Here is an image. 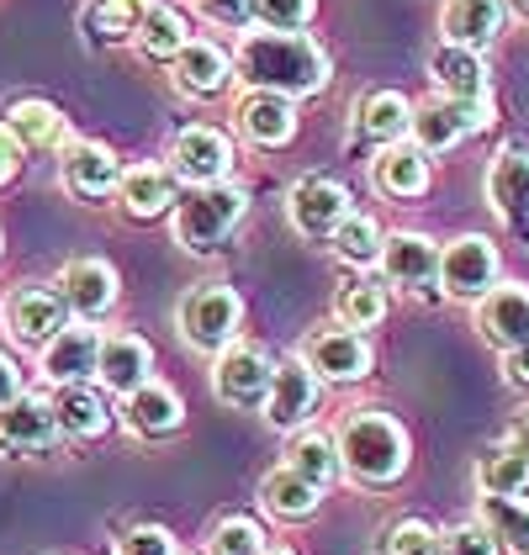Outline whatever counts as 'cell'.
Instances as JSON below:
<instances>
[{"mask_svg":"<svg viewBox=\"0 0 529 555\" xmlns=\"http://www.w3.org/2000/svg\"><path fill=\"white\" fill-rule=\"evenodd\" d=\"M382 555H440V529L424 518H397L382 534Z\"/></svg>","mask_w":529,"mask_h":555,"instance_id":"41","label":"cell"},{"mask_svg":"<svg viewBox=\"0 0 529 555\" xmlns=\"http://www.w3.org/2000/svg\"><path fill=\"white\" fill-rule=\"evenodd\" d=\"M318 397H323V382L312 376L308 360L302 354L281 360L275 365V382H270V397H264V424L281 428V434L302 428L318 413Z\"/></svg>","mask_w":529,"mask_h":555,"instance_id":"12","label":"cell"},{"mask_svg":"<svg viewBox=\"0 0 529 555\" xmlns=\"http://www.w3.org/2000/svg\"><path fill=\"white\" fill-rule=\"evenodd\" d=\"M22 154H27V149L11 138V128H5V122H0V191H5L16 175H22Z\"/></svg>","mask_w":529,"mask_h":555,"instance_id":"45","label":"cell"},{"mask_svg":"<svg viewBox=\"0 0 529 555\" xmlns=\"http://www.w3.org/2000/svg\"><path fill=\"white\" fill-rule=\"evenodd\" d=\"M275 382V360L264 354L260 344H228L212 365V397L222 408H244V413H264V397Z\"/></svg>","mask_w":529,"mask_h":555,"instance_id":"5","label":"cell"},{"mask_svg":"<svg viewBox=\"0 0 529 555\" xmlns=\"http://www.w3.org/2000/svg\"><path fill=\"white\" fill-rule=\"evenodd\" d=\"M477 328L487 344H498L503 354L529 344V286H492L477 301Z\"/></svg>","mask_w":529,"mask_h":555,"instance_id":"21","label":"cell"},{"mask_svg":"<svg viewBox=\"0 0 529 555\" xmlns=\"http://www.w3.org/2000/svg\"><path fill=\"white\" fill-rule=\"evenodd\" d=\"M260 503H264V513H270V518H281V524H302V518H312V513H318L323 492H318L312 481H302L297 470L275 466L260 481Z\"/></svg>","mask_w":529,"mask_h":555,"instance_id":"31","label":"cell"},{"mask_svg":"<svg viewBox=\"0 0 529 555\" xmlns=\"http://www.w3.org/2000/svg\"><path fill=\"white\" fill-rule=\"evenodd\" d=\"M440 33H444V43L477 53V48H487L503 33V0H444Z\"/></svg>","mask_w":529,"mask_h":555,"instance_id":"27","label":"cell"},{"mask_svg":"<svg viewBox=\"0 0 529 555\" xmlns=\"http://www.w3.org/2000/svg\"><path fill=\"white\" fill-rule=\"evenodd\" d=\"M95 365H101V334L90 323H69L59 339L43 344L38 354V371H43L53 386H80L95 382Z\"/></svg>","mask_w":529,"mask_h":555,"instance_id":"17","label":"cell"},{"mask_svg":"<svg viewBox=\"0 0 529 555\" xmlns=\"http://www.w3.org/2000/svg\"><path fill=\"white\" fill-rule=\"evenodd\" d=\"M477 524L498 540V551L529 555V503L525 498H482Z\"/></svg>","mask_w":529,"mask_h":555,"instance_id":"35","label":"cell"},{"mask_svg":"<svg viewBox=\"0 0 529 555\" xmlns=\"http://www.w3.org/2000/svg\"><path fill=\"white\" fill-rule=\"evenodd\" d=\"M334 444H339L345 476L360 481V487H392L397 476L408 470V455H413L408 428L397 424L392 413H382V408H354L350 418L339 424Z\"/></svg>","mask_w":529,"mask_h":555,"instance_id":"2","label":"cell"},{"mask_svg":"<svg viewBox=\"0 0 529 555\" xmlns=\"http://www.w3.org/2000/svg\"><path fill=\"white\" fill-rule=\"evenodd\" d=\"M138 53L143 59H154V64H176L185 43H191V27H185V16L170 11V5H154L149 16H143V27H138Z\"/></svg>","mask_w":529,"mask_h":555,"instance_id":"34","label":"cell"},{"mask_svg":"<svg viewBox=\"0 0 529 555\" xmlns=\"http://www.w3.org/2000/svg\"><path fill=\"white\" fill-rule=\"evenodd\" d=\"M350 191L339 185V180H328V175H302L297 185H292V196H286V217H292V228L312 238V244H323V238H334L339 233V222L350 217Z\"/></svg>","mask_w":529,"mask_h":555,"instance_id":"9","label":"cell"},{"mask_svg":"<svg viewBox=\"0 0 529 555\" xmlns=\"http://www.w3.org/2000/svg\"><path fill=\"white\" fill-rule=\"evenodd\" d=\"M233 75L249 90L297 101V95H318L328 86V53L308 33H244L233 53Z\"/></svg>","mask_w":529,"mask_h":555,"instance_id":"1","label":"cell"},{"mask_svg":"<svg viewBox=\"0 0 529 555\" xmlns=\"http://www.w3.org/2000/svg\"><path fill=\"white\" fill-rule=\"evenodd\" d=\"M334 318H339V328H354V334L376 328V323L387 318V286L371 281V275H360V281H350V286H339Z\"/></svg>","mask_w":529,"mask_h":555,"instance_id":"36","label":"cell"},{"mask_svg":"<svg viewBox=\"0 0 529 555\" xmlns=\"http://www.w3.org/2000/svg\"><path fill=\"white\" fill-rule=\"evenodd\" d=\"M117 196H122V212L132 222H154V217L180 207V180L170 175V165H132V170H122Z\"/></svg>","mask_w":529,"mask_h":555,"instance_id":"20","label":"cell"},{"mask_svg":"<svg viewBox=\"0 0 529 555\" xmlns=\"http://www.w3.org/2000/svg\"><path fill=\"white\" fill-rule=\"evenodd\" d=\"M503 5H514L519 16H529V0H503Z\"/></svg>","mask_w":529,"mask_h":555,"instance_id":"49","label":"cell"},{"mask_svg":"<svg viewBox=\"0 0 529 555\" xmlns=\"http://www.w3.org/2000/svg\"><path fill=\"white\" fill-rule=\"evenodd\" d=\"M508 450H519V455L529 461V413H525V418H519L514 428H508Z\"/></svg>","mask_w":529,"mask_h":555,"instance_id":"48","label":"cell"},{"mask_svg":"<svg viewBox=\"0 0 529 555\" xmlns=\"http://www.w3.org/2000/svg\"><path fill=\"white\" fill-rule=\"evenodd\" d=\"M48 408H53V424L64 439H101L106 428H112V402H106V391L95 382H80V386H53V397H48Z\"/></svg>","mask_w":529,"mask_h":555,"instance_id":"19","label":"cell"},{"mask_svg":"<svg viewBox=\"0 0 529 555\" xmlns=\"http://www.w3.org/2000/svg\"><path fill=\"white\" fill-rule=\"evenodd\" d=\"M286 470H297L302 481H312V487L323 492L334 476H345V466H339V444H334L328 434H318V428H297L292 444H286Z\"/></svg>","mask_w":529,"mask_h":555,"instance_id":"33","label":"cell"},{"mask_svg":"<svg viewBox=\"0 0 529 555\" xmlns=\"http://www.w3.org/2000/svg\"><path fill=\"white\" fill-rule=\"evenodd\" d=\"M233 80V59L222 53L218 43H207V38H191L185 53L176 59V86L180 95H196V101H212L222 95Z\"/></svg>","mask_w":529,"mask_h":555,"instance_id":"25","label":"cell"},{"mask_svg":"<svg viewBox=\"0 0 529 555\" xmlns=\"http://www.w3.org/2000/svg\"><path fill=\"white\" fill-rule=\"evenodd\" d=\"M498 270H503L498 249L482 233H461V238H450L440 249V286L444 297L455 301H482L498 286Z\"/></svg>","mask_w":529,"mask_h":555,"instance_id":"8","label":"cell"},{"mask_svg":"<svg viewBox=\"0 0 529 555\" xmlns=\"http://www.w3.org/2000/svg\"><path fill=\"white\" fill-rule=\"evenodd\" d=\"M302 360L312 365L318 382H334V386H350L371 376V339L354 334V328H318L308 344H302Z\"/></svg>","mask_w":529,"mask_h":555,"instance_id":"11","label":"cell"},{"mask_svg":"<svg viewBox=\"0 0 529 555\" xmlns=\"http://www.w3.org/2000/svg\"><path fill=\"white\" fill-rule=\"evenodd\" d=\"M0 323L22 349H43L48 339L69 328V307L59 297V286H16L0 301Z\"/></svg>","mask_w":529,"mask_h":555,"instance_id":"7","label":"cell"},{"mask_svg":"<svg viewBox=\"0 0 529 555\" xmlns=\"http://www.w3.org/2000/svg\"><path fill=\"white\" fill-rule=\"evenodd\" d=\"M159 0H90L80 11V33H86L90 48H112V43H128L138 38L143 16L154 11Z\"/></svg>","mask_w":529,"mask_h":555,"instance_id":"26","label":"cell"},{"mask_svg":"<svg viewBox=\"0 0 529 555\" xmlns=\"http://www.w3.org/2000/svg\"><path fill=\"white\" fill-rule=\"evenodd\" d=\"M207 555H264V534L255 518H244V513H228L212 524V534H207Z\"/></svg>","mask_w":529,"mask_h":555,"instance_id":"39","label":"cell"},{"mask_svg":"<svg viewBox=\"0 0 529 555\" xmlns=\"http://www.w3.org/2000/svg\"><path fill=\"white\" fill-rule=\"evenodd\" d=\"M59 439H64V434L53 424L48 397L22 391L16 402L0 408V455H11V461H22V455H48Z\"/></svg>","mask_w":529,"mask_h":555,"instance_id":"14","label":"cell"},{"mask_svg":"<svg viewBox=\"0 0 529 555\" xmlns=\"http://www.w3.org/2000/svg\"><path fill=\"white\" fill-rule=\"evenodd\" d=\"M22 397V371H16V360L11 354H0V408L5 402H16Z\"/></svg>","mask_w":529,"mask_h":555,"instance_id":"46","label":"cell"},{"mask_svg":"<svg viewBox=\"0 0 529 555\" xmlns=\"http://www.w3.org/2000/svg\"><path fill=\"white\" fill-rule=\"evenodd\" d=\"M122 424L138 439H165V434H176L185 424V402H180L176 386L149 382V386H138L132 397H122Z\"/></svg>","mask_w":529,"mask_h":555,"instance_id":"22","label":"cell"},{"mask_svg":"<svg viewBox=\"0 0 529 555\" xmlns=\"http://www.w3.org/2000/svg\"><path fill=\"white\" fill-rule=\"evenodd\" d=\"M59 297L69 307V318H80V323H95V318H106L112 307H117V270L106 264V259H69L64 270H59Z\"/></svg>","mask_w":529,"mask_h":555,"instance_id":"15","label":"cell"},{"mask_svg":"<svg viewBox=\"0 0 529 555\" xmlns=\"http://www.w3.org/2000/svg\"><path fill=\"white\" fill-rule=\"evenodd\" d=\"M318 11V0H249V16L260 33H302Z\"/></svg>","mask_w":529,"mask_h":555,"instance_id":"40","label":"cell"},{"mask_svg":"<svg viewBox=\"0 0 529 555\" xmlns=\"http://www.w3.org/2000/svg\"><path fill=\"white\" fill-rule=\"evenodd\" d=\"M233 117H238V132L249 143H260V149H281L297 132V106L286 95H270V90H249Z\"/></svg>","mask_w":529,"mask_h":555,"instance_id":"24","label":"cell"},{"mask_svg":"<svg viewBox=\"0 0 529 555\" xmlns=\"http://www.w3.org/2000/svg\"><path fill=\"white\" fill-rule=\"evenodd\" d=\"M487 122H492V101H450V95H435V101L413 106L408 143L424 149V154H444V149H455L461 138L482 132Z\"/></svg>","mask_w":529,"mask_h":555,"instance_id":"6","label":"cell"},{"mask_svg":"<svg viewBox=\"0 0 529 555\" xmlns=\"http://www.w3.org/2000/svg\"><path fill=\"white\" fill-rule=\"evenodd\" d=\"M440 555H498V540L472 518V524L440 529Z\"/></svg>","mask_w":529,"mask_h":555,"instance_id":"42","label":"cell"},{"mask_svg":"<svg viewBox=\"0 0 529 555\" xmlns=\"http://www.w3.org/2000/svg\"><path fill=\"white\" fill-rule=\"evenodd\" d=\"M487 202L508 222H525L529 217V149H503L492 159V170H487Z\"/></svg>","mask_w":529,"mask_h":555,"instance_id":"28","label":"cell"},{"mask_svg":"<svg viewBox=\"0 0 529 555\" xmlns=\"http://www.w3.org/2000/svg\"><path fill=\"white\" fill-rule=\"evenodd\" d=\"M249 217V191L218 180V185H196L185 191L176 207V244L185 255H218L222 244L238 233V222Z\"/></svg>","mask_w":529,"mask_h":555,"instance_id":"3","label":"cell"},{"mask_svg":"<svg viewBox=\"0 0 529 555\" xmlns=\"http://www.w3.org/2000/svg\"><path fill=\"white\" fill-rule=\"evenodd\" d=\"M382 275L387 286H402V292H424L440 281V244L424 238V233H387L382 244Z\"/></svg>","mask_w":529,"mask_h":555,"instance_id":"18","label":"cell"},{"mask_svg":"<svg viewBox=\"0 0 529 555\" xmlns=\"http://www.w3.org/2000/svg\"><path fill=\"white\" fill-rule=\"evenodd\" d=\"M264 555H292V551H264Z\"/></svg>","mask_w":529,"mask_h":555,"instance_id":"51","label":"cell"},{"mask_svg":"<svg viewBox=\"0 0 529 555\" xmlns=\"http://www.w3.org/2000/svg\"><path fill=\"white\" fill-rule=\"evenodd\" d=\"M503 371H508V382L514 386H529V344H519V349L503 354Z\"/></svg>","mask_w":529,"mask_h":555,"instance_id":"47","label":"cell"},{"mask_svg":"<svg viewBox=\"0 0 529 555\" xmlns=\"http://www.w3.org/2000/svg\"><path fill=\"white\" fill-rule=\"evenodd\" d=\"M196 11L218 27H244L249 22V0H196Z\"/></svg>","mask_w":529,"mask_h":555,"instance_id":"44","label":"cell"},{"mask_svg":"<svg viewBox=\"0 0 529 555\" xmlns=\"http://www.w3.org/2000/svg\"><path fill=\"white\" fill-rule=\"evenodd\" d=\"M5 128L11 138L22 143V149H53V143H64V112L53 106V101H38V95H27V101H11L5 106Z\"/></svg>","mask_w":529,"mask_h":555,"instance_id":"32","label":"cell"},{"mask_svg":"<svg viewBox=\"0 0 529 555\" xmlns=\"http://www.w3.org/2000/svg\"><path fill=\"white\" fill-rule=\"evenodd\" d=\"M233 170V143L218 128H180L170 143V175L185 180L191 191L196 185H218Z\"/></svg>","mask_w":529,"mask_h":555,"instance_id":"13","label":"cell"},{"mask_svg":"<svg viewBox=\"0 0 529 555\" xmlns=\"http://www.w3.org/2000/svg\"><path fill=\"white\" fill-rule=\"evenodd\" d=\"M477 487H482V498H519L529 487V461L519 450H508V444L482 450V461H477Z\"/></svg>","mask_w":529,"mask_h":555,"instance_id":"37","label":"cell"},{"mask_svg":"<svg viewBox=\"0 0 529 555\" xmlns=\"http://www.w3.org/2000/svg\"><path fill=\"white\" fill-rule=\"evenodd\" d=\"M0 255H5V233H0Z\"/></svg>","mask_w":529,"mask_h":555,"instance_id":"50","label":"cell"},{"mask_svg":"<svg viewBox=\"0 0 529 555\" xmlns=\"http://www.w3.org/2000/svg\"><path fill=\"white\" fill-rule=\"evenodd\" d=\"M59 180H64V191H69L75 202H106V196H117V185H122V159H117L106 143L75 138V143H64Z\"/></svg>","mask_w":529,"mask_h":555,"instance_id":"10","label":"cell"},{"mask_svg":"<svg viewBox=\"0 0 529 555\" xmlns=\"http://www.w3.org/2000/svg\"><path fill=\"white\" fill-rule=\"evenodd\" d=\"M154 382V349L149 339H138L128 328L101 334V365H95V386L112 397H132L138 386Z\"/></svg>","mask_w":529,"mask_h":555,"instance_id":"16","label":"cell"},{"mask_svg":"<svg viewBox=\"0 0 529 555\" xmlns=\"http://www.w3.org/2000/svg\"><path fill=\"white\" fill-rule=\"evenodd\" d=\"M376 185H382L392 202H413V196H424V191H429V154H424V149H413V143H392V149H382V159H376Z\"/></svg>","mask_w":529,"mask_h":555,"instance_id":"30","label":"cell"},{"mask_svg":"<svg viewBox=\"0 0 529 555\" xmlns=\"http://www.w3.org/2000/svg\"><path fill=\"white\" fill-rule=\"evenodd\" d=\"M429 75H435L440 95H450V101H487V69L472 48L440 43L429 53Z\"/></svg>","mask_w":529,"mask_h":555,"instance_id":"29","label":"cell"},{"mask_svg":"<svg viewBox=\"0 0 529 555\" xmlns=\"http://www.w3.org/2000/svg\"><path fill=\"white\" fill-rule=\"evenodd\" d=\"M334 244V255L345 259V264H376L382 259V244H387V233L376 228V217H365V212H350L345 222H339V233L328 238Z\"/></svg>","mask_w":529,"mask_h":555,"instance_id":"38","label":"cell"},{"mask_svg":"<svg viewBox=\"0 0 529 555\" xmlns=\"http://www.w3.org/2000/svg\"><path fill=\"white\" fill-rule=\"evenodd\" d=\"M117 555H176V534L159 524H138L117 540Z\"/></svg>","mask_w":529,"mask_h":555,"instance_id":"43","label":"cell"},{"mask_svg":"<svg viewBox=\"0 0 529 555\" xmlns=\"http://www.w3.org/2000/svg\"><path fill=\"white\" fill-rule=\"evenodd\" d=\"M176 328L180 339L191 344V349H202V354H222L228 344H238V328H244V301L233 286H222V281H202V286H191L176 307Z\"/></svg>","mask_w":529,"mask_h":555,"instance_id":"4","label":"cell"},{"mask_svg":"<svg viewBox=\"0 0 529 555\" xmlns=\"http://www.w3.org/2000/svg\"><path fill=\"white\" fill-rule=\"evenodd\" d=\"M408 128H413V101L402 90H371L354 101V132L365 143H382V149L408 143Z\"/></svg>","mask_w":529,"mask_h":555,"instance_id":"23","label":"cell"}]
</instances>
